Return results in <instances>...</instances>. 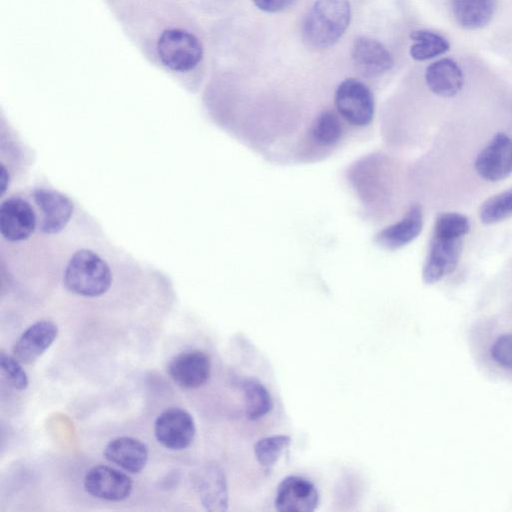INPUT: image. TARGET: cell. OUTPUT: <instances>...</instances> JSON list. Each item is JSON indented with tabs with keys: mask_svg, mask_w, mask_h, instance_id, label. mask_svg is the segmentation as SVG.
Returning <instances> with one entry per match:
<instances>
[{
	"mask_svg": "<svg viewBox=\"0 0 512 512\" xmlns=\"http://www.w3.org/2000/svg\"><path fill=\"white\" fill-rule=\"evenodd\" d=\"M350 19L349 0H315L303 20L302 38L312 48L331 47L343 36Z\"/></svg>",
	"mask_w": 512,
	"mask_h": 512,
	"instance_id": "obj_1",
	"label": "cell"
},
{
	"mask_svg": "<svg viewBox=\"0 0 512 512\" xmlns=\"http://www.w3.org/2000/svg\"><path fill=\"white\" fill-rule=\"evenodd\" d=\"M112 275L108 264L88 249L77 251L70 258L65 272V286L73 293L85 297H97L110 287Z\"/></svg>",
	"mask_w": 512,
	"mask_h": 512,
	"instance_id": "obj_2",
	"label": "cell"
},
{
	"mask_svg": "<svg viewBox=\"0 0 512 512\" xmlns=\"http://www.w3.org/2000/svg\"><path fill=\"white\" fill-rule=\"evenodd\" d=\"M161 61L172 70L193 69L202 58V45L197 37L182 29L165 30L157 43Z\"/></svg>",
	"mask_w": 512,
	"mask_h": 512,
	"instance_id": "obj_3",
	"label": "cell"
},
{
	"mask_svg": "<svg viewBox=\"0 0 512 512\" xmlns=\"http://www.w3.org/2000/svg\"><path fill=\"white\" fill-rule=\"evenodd\" d=\"M335 105L339 114L354 126H366L373 119V95L363 82L355 78H347L338 85Z\"/></svg>",
	"mask_w": 512,
	"mask_h": 512,
	"instance_id": "obj_4",
	"label": "cell"
},
{
	"mask_svg": "<svg viewBox=\"0 0 512 512\" xmlns=\"http://www.w3.org/2000/svg\"><path fill=\"white\" fill-rule=\"evenodd\" d=\"M461 251L462 238L433 233L423 265V281L426 284H434L453 272L459 262Z\"/></svg>",
	"mask_w": 512,
	"mask_h": 512,
	"instance_id": "obj_5",
	"label": "cell"
},
{
	"mask_svg": "<svg viewBox=\"0 0 512 512\" xmlns=\"http://www.w3.org/2000/svg\"><path fill=\"white\" fill-rule=\"evenodd\" d=\"M195 431L191 414L178 407L163 411L157 417L154 425L158 442L170 450L187 448L193 441Z\"/></svg>",
	"mask_w": 512,
	"mask_h": 512,
	"instance_id": "obj_6",
	"label": "cell"
},
{
	"mask_svg": "<svg viewBox=\"0 0 512 512\" xmlns=\"http://www.w3.org/2000/svg\"><path fill=\"white\" fill-rule=\"evenodd\" d=\"M475 170L480 177L490 182L503 180L512 174V139L497 133L479 152Z\"/></svg>",
	"mask_w": 512,
	"mask_h": 512,
	"instance_id": "obj_7",
	"label": "cell"
},
{
	"mask_svg": "<svg viewBox=\"0 0 512 512\" xmlns=\"http://www.w3.org/2000/svg\"><path fill=\"white\" fill-rule=\"evenodd\" d=\"M192 483L202 505L211 512H223L228 508V486L222 468L208 462L192 473Z\"/></svg>",
	"mask_w": 512,
	"mask_h": 512,
	"instance_id": "obj_8",
	"label": "cell"
},
{
	"mask_svg": "<svg viewBox=\"0 0 512 512\" xmlns=\"http://www.w3.org/2000/svg\"><path fill=\"white\" fill-rule=\"evenodd\" d=\"M319 503V493L309 480L300 476L285 477L278 485L275 508L279 512H312Z\"/></svg>",
	"mask_w": 512,
	"mask_h": 512,
	"instance_id": "obj_9",
	"label": "cell"
},
{
	"mask_svg": "<svg viewBox=\"0 0 512 512\" xmlns=\"http://www.w3.org/2000/svg\"><path fill=\"white\" fill-rule=\"evenodd\" d=\"M86 491L92 496L108 500L122 501L132 491V480L123 472L105 465L91 468L84 479Z\"/></svg>",
	"mask_w": 512,
	"mask_h": 512,
	"instance_id": "obj_10",
	"label": "cell"
},
{
	"mask_svg": "<svg viewBox=\"0 0 512 512\" xmlns=\"http://www.w3.org/2000/svg\"><path fill=\"white\" fill-rule=\"evenodd\" d=\"M36 215L31 205L21 197H11L0 207V232L10 242L28 239L36 227Z\"/></svg>",
	"mask_w": 512,
	"mask_h": 512,
	"instance_id": "obj_11",
	"label": "cell"
},
{
	"mask_svg": "<svg viewBox=\"0 0 512 512\" xmlns=\"http://www.w3.org/2000/svg\"><path fill=\"white\" fill-rule=\"evenodd\" d=\"M354 68L365 77H378L388 72L394 59L387 47L370 37H359L351 47Z\"/></svg>",
	"mask_w": 512,
	"mask_h": 512,
	"instance_id": "obj_12",
	"label": "cell"
},
{
	"mask_svg": "<svg viewBox=\"0 0 512 512\" xmlns=\"http://www.w3.org/2000/svg\"><path fill=\"white\" fill-rule=\"evenodd\" d=\"M34 200L41 211L40 229L46 234L59 233L68 224L73 205L62 193L46 188L34 191Z\"/></svg>",
	"mask_w": 512,
	"mask_h": 512,
	"instance_id": "obj_13",
	"label": "cell"
},
{
	"mask_svg": "<svg viewBox=\"0 0 512 512\" xmlns=\"http://www.w3.org/2000/svg\"><path fill=\"white\" fill-rule=\"evenodd\" d=\"M209 357L201 351L177 355L168 366V374L180 387L194 389L202 386L210 375Z\"/></svg>",
	"mask_w": 512,
	"mask_h": 512,
	"instance_id": "obj_14",
	"label": "cell"
},
{
	"mask_svg": "<svg viewBox=\"0 0 512 512\" xmlns=\"http://www.w3.org/2000/svg\"><path fill=\"white\" fill-rule=\"evenodd\" d=\"M58 327L49 320L38 321L29 326L13 347V354L21 363L30 364L41 356L54 342Z\"/></svg>",
	"mask_w": 512,
	"mask_h": 512,
	"instance_id": "obj_15",
	"label": "cell"
},
{
	"mask_svg": "<svg viewBox=\"0 0 512 512\" xmlns=\"http://www.w3.org/2000/svg\"><path fill=\"white\" fill-rule=\"evenodd\" d=\"M422 227V209L419 205H413L401 220L381 230L375 240L386 249H398L417 238Z\"/></svg>",
	"mask_w": 512,
	"mask_h": 512,
	"instance_id": "obj_16",
	"label": "cell"
},
{
	"mask_svg": "<svg viewBox=\"0 0 512 512\" xmlns=\"http://www.w3.org/2000/svg\"><path fill=\"white\" fill-rule=\"evenodd\" d=\"M425 81L434 94L441 97H453L462 89L464 76L454 60L442 58L426 68Z\"/></svg>",
	"mask_w": 512,
	"mask_h": 512,
	"instance_id": "obj_17",
	"label": "cell"
},
{
	"mask_svg": "<svg viewBox=\"0 0 512 512\" xmlns=\"http://www.w3.org/2000/svg\"><path fill=\"white\" fill-rule=\"evenodd\" d=\"M104 456L124 470L131 473L140 472L148 460L147 446L132 437H118L111 440L105 447Z\"/></svg>",
	"mask_w": 512,
	"mask_h": 512,
	"instance_id": "obj_18",
	"label": "cell"
},
{
	"mask_svg": "<svg viewBox=\"0 0 512 512\" xmlns=\"http://www.w3.org/2000/svg\"><path fill=\"white\" fill-rule=\"evenodd\" d=\"M497 0H450L449 7L455 22L467 30L486 26L496 10Z\"/></svg>",
	"mask_w": 512,
	"mask_h": 512,
	"instance_id": "obj_19",
	"label": "cell"
},
{
	"mask_svg": "<svg viewBox=\"0 0 512 512\" xmlns=\"http://www.w3.org/2000/svg\"><path fill=\"white\" fill-rule=\"evenodd\" d=\"M410 38L414 42L409 50L416 61H425L446 53L450 44L441 34L428 29L412 31Z\"/></svg>",
	"mask_w": 512,
	"mask_h": 512,
	"instance_id": "obj_20",
	"label": "cell"
},
{
	"mask_svg": "<svg viewBox=\"0 0 512 512\" xmlns=\"http://www.w3.org/2000/svg\"><path fill=\"white\" fill-rule=\"evenodd\" d=\"M241 389L245 399L246 415L250 420H257L264 417L273 407L269 391L265 386L254 378L242 381Z\"/></svg>",
	"mask_w": 512,
	"mask_h": 512,
	"instance_id": "obj_21",
	"label": "cell"
},
{
	"mask_svg": "<svg viewBox=\"0 0 512 512\" xmlns=\"http://www.w3.org/2000/svg\"><path fill=\"white\" fill-rule=\"evenodd\" d=\"M290 443L291 438L288 435H271L259 439L254 446V454L258 463L269 471Z\"/></svg>",
	"mask_w": 512,
	"mask_h": 512,
	"instance_id": "obj_22",
	"label": "cell"
},
{
	"mask_svg": "<svg viewBox=\"0 0 512 512\" xmlns=\"http://www.w3.org/2000/svg\"><path fill=\"white\" fill-rule=\"evenodd\" d=\"M512 216V187L491 196L483 202L479 209L482 223L491 225Z\"/></svg>",
	"mask_w": 512,
	"mask_h": 512,
	"instance_id": "obj_23",
	"label": "cell"
},
{
	"mask_svg": "<svg viewBox=\"0 0 512 512\" xmlns=\"http://www.w3.org/2000/svg\"><path fill=\"white\" fill-rule=\"evenodd\" d=\"M342 134L338 117L331 111L320 113L312 127V137L320 145L329 146L336 143Z\"/></svg>",
	"mask_w": 512,
	"mask_h": 512,
	"instance_id": "obj_24",
	"label": "cell"
},
{
	"mask_svg": "<svg viewBox=\"0 0 512 512\" xmlns=\"http://www.w3.org/2000/svg\"><path fill=\"white\" fill-rule=\"evenodd\" d=\"M470 230L469 219L458 212H444L437 216L434 224V234L463 238Z\"/></svg>",
	"mask_w": 512,
	"mask_h": 512,
	"instance_id": "obj_25",
	"label": "cell"
},
{
	"mask_svg": "<svg viewBox=\"0 0 512 512\" xmlns=\"http://www.w3.org/2000/svg\"><path fill=\"white\" fill-rule=\"evenodd\" d=\"M20 363L14 356L0 355V366L7 381L15 389L24 390L28 386V377Z\"/></svg>",
	"mask_w": 512,
	"mask_h": 512,
	"instance_id": "obj_26",
	"label": "cell"
},
{
	"mask_svg": "<svg viewBox=\"0 0 512 512\" xmlns=\"http://www.w3.org/2000/svg\"><path fill=\"white\" fill-rule=\"evenodd\" d=\"M491 356L501 366L512 368V333L496 339L491 348Z\"/></svg>",
	"mask_w": 512,
	"mask_h": 512,
	"instance_id": "obj_27",
	"label": "cell"
},
{
	"mask_svg": "<svg viewBox=\"0 0 512 512\" xmlns=\"http://www.w3.org/2000/svg\"><path fill=\"white\" fill-rule=\"evenodd\" d=\"M255 6L267 13H277L289 8L296 0H252Z\"/></svg>",
	"mask_w": 512,
	"mask_h": 512,
	"instance_id": "obj_28",
	"label": "cell"
},
{
	"mask_svg": "<svg viewBox=\"0 0 512 512\" xmlns=\"http://www.w3.org/2000/svg\"><path fill=\"white\" fill-rule=\"evenodd\" d=\"M8 179H9L8 173L5 169V167L2 166V169H1V193L2 194H4V192L6 190Z\"/></svg>",
	"mask_w": 512,
	"mask_h": 512,
	"instance_id": "obj_29",
	"label": "cell"
}]
</instances>
